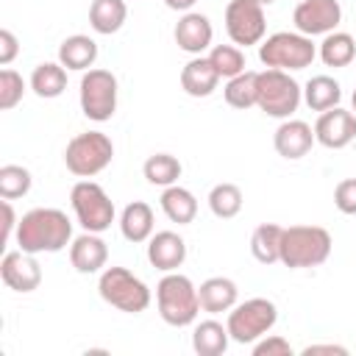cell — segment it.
Listing matches in <instances>:
<instances>
[{
    "label": "cell",
    "mask_w": 356,
    "mask_h": 356,
    "mask_svg": "<svg viewBox=\"0 0 356 356\" xmlns=\"http://www.w3.org/2000/svg\"><path fill=\"white\" fill-rule=\"evenodd\" d=\"M17 248L25 253H58L72 242V222L61 209L39 206L19 217L17 225Z\"/></svg>",
    "instance_id": "obj_1"
},
{
    "label": "cell",
    "mask_w": 356,
    "mask_h": 356,
    "mask_svg": "<svg viewBox=\"0 0 356 356\" xmlns=\"http://www.w3.org/2000/svg\"><path fill=\"white\" fill-rule=\"evenodd\" d=\"M331 234L320 225H289L281 234L278 261L289 270L320 267L331 256Z\"/></svg>",
    "instance_id": "obj_2"
},
{
    "label": "cell",
    "mask_w": 356,
    "mask_h": 356,
    "mask_svg": "<svg viewBox=\"0 0 356 356\" xmlns=\"http://www.w3.org/2000/svg\"><path fill=\"white\" fill-rule=\"evenodd\" d=\"M156 306L167 325H175V328L192 325L200 314L197 286L189 281V275L178 270L164 273V278L156 284Z\"/></svg>",
    "instance_id": "obj_3"
},
{
    "label": "cell",
    "mask_w": 356,
    "mask_h": 356,
    "mask_svg": "<svg viewBox=\"0 0 356 356\" xmlns=\"http://www.w3.org/2000/svg\"><path fill=\"white\" fill-rule=\"evenodd\" d=\"M317 58V47L312 36L300 31H278L259 42V61L273 70H306Z\"/></svg>",
    "instance_id": "obj_4"
},
{
    "label": "cell",
    "mask_w": 356,
    "mask_h": 356,
    "mask_svg": "<svg viewBox=\"0 0 356 356\" xmlns=\"http://www.w3.org/2000/svg\"><path fill=\"white\" fill-rule=\"evenodd\" d=\"M303 100L300 83L286 70H261L256 81V106L275 120H289Z\"/></svg>",
    "instance_id": "obj_5"
},
{
    "label": "cell",
    "mask_w": 356,
    "mask_h": 356,
    "mask_svg": "<svg viewBox=\"0 0 356 356\" xmlns=\"http://www.w3.org/2000/svg\"><path fill=\"white\" fill-rule=\"evenodd\" d=\"M97 292L108 306L125 314H139L150 306L147 284L139 275H134L128 267H106L97 278Z\"/></svg>",
    "instance_id": "obj_6"
},
{
    "label": "cell",
    "mask_w": 356,
    "mask_h": 356,
    "mask_svg": "<svg viewBox=\"0 0 356 356\" xmlns=\"http://www.w3.org/2000/svg\"><path fill=\"white\" fill-rule=\"evenodd\" d=\"M114 159V142L103 131H83L72 136L64 147V164L78 178H92L103 172Z\"/></svg>",
    "instance_id": "obj_7"
},
{
    "label": "cell",
    "mask_w": 356,
    "mask_h": 356,
    "mask_svg": "<svg viewBox=\"0 0 356 356\" xmlns=\"http://www.w3.org/2000/svg\"><path fill=\"white\" fill-rule=\"evenodd\" d=\"M275 323H278V309L267 298H250L245 303H236L225 320L231 339L239 345H253L256 339L270 334Z\"/></svg>",
    "instance_id": "obj_8"
},
{
    "label": "cell",
    "mask_w": 356,
    "mask_h": 356,
    "mask_svg": "<svg viewBox=\"0 0 356 356\" xmlns=\"http://www.w3.org/2000/svg\"><path fill=\"white\" fill-rule=\"evenodd\" d=\"M70 203H72V211H75V220L83 231H92V234H103L106 228H111L114 222V200L106 195V189L89 178L78 181L70 192Z\"/></svg>",
    "instance_id": "obj_9"
},
{
    "label": "cell",
    "mask_w": 356,
    "mask_h": 356,
    "mask_svg": "<svg viewBox=\"0 0 356 356\" xmlns=\"http://www.w3.org/2000/svg\"><path fill=\"white\" fill-rule=\"evenodd\" d=\"M81 111L92 122H106L117 111V75L108 70H86L81 78Z\"/></svg>",
    "instance_id": "obj_10"
},
{
    "label": "cell",
    "mask_w": 356,
    "mask_h": 356,
    "mask_svg": "<svg viewBox=\"0 0 356 356\" xmlns=\"http://www.w3.org/2000/svg\"><path fill=\"white\" fill-rule=\"evenodd\" d=\"M225 31L236 47L259 44L267 33L264 6L256 0H228L225 6Z\"/></svg>",
    "instance_id": "obj_11"
},
{
    "label": "cell",
    "mask_w": 356,
    "mask_h": 356,
    "mask_svg": "<svg viewBox=\"0 0 356 356\" xmlns=\"http://www.w3.org/2000/svg\"><path fill=\"white\" fill-rule=\"evenodd\" d=\"M292 22L295 31L306 36H325L342 22V6L339 0H300L292 11Z\"/></svg>",
    "instance_id": "obj_12"
},
{
    "label": "cell",
    "mask_w": 356,
    "mask_h": 356,
    "mask_svg": "<svg viewBox=\"0 0 356 356\" xmlns=\"http://www.w3.org/2000/svg\"><path fill=\"white\" fill-rule=\"evenodd\" d=\"M314 139L328 150H342L356 139V114L348 108H328L320 111L314 122Z\"/></svg>",
    "instance_id": "obj_13"
},
{
    "label": "cell",
    "mask_w": 356,
    "mask_h": 356,
    "mask_svg": "<svg viewBox=\"0 0 356 356\" xmlns=\"http://www.w3.org/2000/svg\"><path fill=\"white\" fill-rule=\"evenodd\" d=\"M0 278H3V284L8 289L25 295V292L39 289V284H42V267H39V261H36L33 253H25V250L17 248V250H8L3 256V261H0Z\"/></svg>",
    "instance_id": "obj_14"
},
{
    "label": "cell",
    "mask_w": 356,
    "mask_h": 356,
    "mask_svg": "<svg viewBox=\"0 0 356 356\" xmlns=\"http://www.w3.org/2000/svg\"><path fill=\"white\" fill-rule=\"evenodd\" d=\"M175 44L184 50V53H192V56H203V50L211 47V39H214V28H211V19L200 11H184V17L175 22Z\"/></svg>",
    "instance_id": "obj_15"
},
{
    "label": "cell",
    "mask_w": 356,
    "mask_h": 356,
    "mask_svg": "<svg viewBox=\"0 0 356 356\" xmlns=\"http://www.w3.org/2000/svg\"><path fill=\"white\" fill-rule=\"evenodd\" d=\"M314 142H317V139H314V128H312L309 122L292 120V117L284 120V122L275 128V134H273L275 153L284 156V159H289V161L303 159V156L312 150Z\"/></svg>",
    "instance_id": "obj_16"
},
{
    "label": "cell",
    "mask_w": 356,
    "mask_h": 356,
    "mask_svg": "<svg viewBox=\"0 0 356 356\" xmlns=\"http://www.w3.org/2000/svg\"><path fill=\"white\" fill-rule=\"evenodd\" d=\"M147 261L161 270V273H172L186 261V242L181 234L175 231H156L147 239Z\"/></svg>",
    "instance_id": "obj_17"
},
{
    "label": "cell",
    "mask_w": 356,
    "mask_h": 356,
    "mask_svg": "<svg viewBox=\"0 0 356 356\" xmlns=\"http://www.w3.org/2000/svg\"><path fill=\"white\" fill-rule=\"evenodd\" d=\"M108 261V248L106 242L100 239V234H92V231H83L81 236H75L70 242V264L83 273V275H92V273H103Z\"/></svg>",
    "instance_id": "obj_18"
},
{
    "label": "cell",
    "mask_w": 356,
    "mask_h": 356,
    "mask_svg": "<svg viewBox=\"0 0 356 356\" xmlns=\"http://www.w3.org/2000/svg\"><path fill=\"white\" fill-rule=\"evenodd\" d=\"M220 83V72L209 61V56H195L181 70V89L189 97H209Z\"/></svg>",
    "instance_id": "obj_19"
},
{
    "label": "cell",
    "mask_w": 356,
    "mask_h": 356,
    "mask_svg": "<svg viewBox=\"0 0 356 356\" xmlns=\"http://www.w3.org/2000/svg\"><path fill=\"white\" fill-rule=\"evenodd\" d=\"M197 298H200V312H209V314H222V312H231L236 306V298H239V289L231 278L225 275H211L206 278L200 286H197Z\"/></svg>",
    "instance_id": "obj_20"
},
{
    "label": "cell",
    "mask_w": 356,
    "mask_h": 356,
    "mask_svg": "<svg viewBox=\"0 0 356 356\" xmlns=\"http://www.w3.org/2000/svg\"><path fill=\"white\" fill-rule=\"evenodd\" d=\"M58 61L67 70L86 72L97 61V42L92 36H86V33H72L58 44Z\"/></svg>",
    "instance_id": "obj_21"
},
{
    "label": "cell",
    "mask_w": 356,
    "mask_h": 356,
    "mask_svg": "<svg viewBox=\"0 0 356 356\" xmlns=\"http://www.w3.org/2000/svg\"><path fill=\"white\" fill-rule=\"evenodd\" d=\"M120 231L128 242L139 245L153 236V209L145 200H134L120 214Z\"/></svg>",
    "instance_id": "obj_22"
},
{
    "label": "cell",
    "mask_w": 356,
    "mask_h": 356,
    "mask_svg": "<svg viewBox=\"0 0 356 356\" xmlns=\"http://www.w3.org/2000/svg\"><path fill=\"white\" fill-rule=\"evenodd\" d=\"M159 203H161V211L167 214L170 222L189 225V222L197 217V200H195V195H192L186 186H178V184L164 186Z\"/></svg>",
    "instance_id": "obj_23"
},
{
    "label": "cell",
    "mask_w": 356,
    "mask_h": 356,
    "mask_svg": "<svg viewBox=\"0 0 356 356\" xmlns=\"http://www.w3.org/2000/svg\"><path fill=\"white\" fill-rule=\"evenodd\" d=\"M128 19V6L125 0H92L89 6V25L100 36L117 33Z\"/></svg>",
    "instance_id": "obj_24"
},
{
    "label": "cell",
    "mask_w": 356,
    "mask_h": 356,
    "mask_svg": "<svg viewBox=\"0 0 356 356\" xmlns=\"http://www.w3.org/2000/svg\"><path fill=\"white\" fill-rule=\"evenodd\" d=\"M228 342H231L228 325L217 320H203L192 331V348L197 356H222L228 350Z\"/></svg>",
    "instance_id": "obj_25"
},
{
    "label": "cell",
    "mask_w": 356,
    "mask_h": 356,
    "mask_svg": "<svg viewBox=\"0 0 356 356\" xmlns=\"http://www.w3.org/2000/svg\"><path fill=\"white\" fill-rule=\"evenodd\" d=\"M31 89L39 97H44V100L58 97L67 89V67L61 61H42V64H36L33 72H31Z\"/></svg>",
    "instance_id": "obj_26"
},
{
    "label": "cell",
    "mask_w": 356,
    "mask_h": 356,
    "mask_svg": "<svg viewBox=\"0 0 356 356\" xmlns=\"http://www.w3.org/2000/svg\"><path fill=\"white\" fill-rule=\"evenodd\" d=\"M303 100L312 111H328L334 106H339L342 100V86L331 78V75H314L306 81L303 86Z\"/></svg>",
    "instance_id": "obj_27"
},
{
    "label": "cell",
    "mask_w": 356,
    "mask_h": 356,
    "mask_svg": "<svg viewBox=\"0 0 356 356\" xmlns=\"http://www.w3.org/2000/svg\"><path fill=\"white\" fill-rule=\"evenodd\" d=\"M317 56L323 58L325 67H348L356 58V39L345 31H331L320 42Z\"/></svg>",
    "instance_id": "obj_28"
},
{
    "label": "cell",
    "mask_w": 356,
    "mask_h": 356,
    "mask_svg": "<svg viewBox=\"0 0 356 356\" xmlns=\"http://www.w3.org/2000/svg\"><path fill=\"white\" fill-rule=\"evenodd\" d=\"M281 234L284 228L275 222H261L256 225V231L250 234V253L256 261L261 264H275L281 256Z\"/></svg>",
    "instance_id": "obj_29"
},
{
    "label": "cell",
    "mask_w": 356,
    "mask_h": 356,
    "mask_svg": "<svg viewBox=\"0 0 356 356\" xmlns=\"http://www.w3.org/2000/svg\"><path fill=\"white\" fill-rule=\"evenodd\" d=\"M256 81H259V72H250V70H245V72L228 78V83H225V89H222L225 103H228L231 108H239V111L253 108V106H256Z\"/></svg>",
    "instance_id": "obj_30"
},
{
    "label": "cell",
    "mask_w": 356,
    "mask_h": 356,
    "mask_svg": "<svg viewBox=\"0 0 356 356\" xmlns=\"http://www.w3.org/2000/svg\"><path fill=\"white\" fill-rule=\"evenodd\" d=\"M142 172H145V178H147V184H153V186H172V184H178L184 167H181V161H178L175 156H170V153H153V156L142 164Z\"/></svg>",
    "instance_id": "obj_31"
},
{
    "label": "cell",
    "mask_w": 356,
    "mask_h": 356,
    "mask_svg": "<svg viewBox=\"0 0 356 356\" xmlns=\"http://www.w3.org/2000/svg\"><path fill=\"white\" fill-rule=\"evenodd\" d=\"M242 189L236 186V184H217V186H211V192H209V209H211V214L214 217H220V220H231V217H236L239 211H242Z\"/></svg>",
    "instance_id": "obj_32"
},
{
    "label": "cell",
    "mask_w": 356,
    "mask_h": 356,
    "mask_svg": "<svg viewBox=\"0 0 356 356\" xmlns=\"http://www.w3.org/2000/svg\"><path fill=\"white\" fill-rule=\"evenodd\" d=\"M31 172L22 164H3L0 167V197L3 200H17L31 192Z\"/></svg>",
    "instance_id": "obj_33"
},
{
    "label": "cell",
    "mask_w": 356,
    "mask_h": 356,
    "mask_svg": "<svg viewBox=\"0 0 356 356\" xmlns=\"http://www.w3.org/2000/svg\"><path fill=\"white\" fill-rule=\"evenodd\" d=\"M209 61L214 64V70L220 72V78H234L239 72H245V53L236 44H214L209 50Z\"/></svg>",
    "instance_id": "obj_34"
},
{
    "label": "cell",
    "mask_w": 356,
    "mask_h": 356,
    "mask_svg": "<svg viewBox=\"0 0 356 356\" xmlns=\"http://www.w3.org/2000/svg\"><path fill=\"white\" fill-rule=\"evenodd\" d=\"M25 95V81L17 70H0V108L3 111H11Z\"/></svg>",
    "instance_id": "obj_35"
},
{
    "label": "cell",
    "mask_w": 356,
    "mask_h": 356,
    "mask_svg": "<svg viewBox=\"0 0 356 356\" xmlns=\"http://www.w3.org/2000/svg\"><path fill=\"white\" fill-rule=\"evenodd\" d=\"M253 356H292V345L278 334L273 337L264 334L261 339L253 342Z\"/></svg>",
    "instance_id": "obj_36"
},
{
    "label": "cell",
    "mask_w": 356,
    "mask_h": 356,
    "mask_svg": "<svg viewBox=\"0 0 356 356\" xmlns=\"http://www.w3.org/2000/svg\"><path fill=\"white\" fill-rule=\"evenodd\" d=\"M334 206L342 214H356V178H345L334 189Z\"/></svg>",
    "instance_id": "obj_37"
},
{
    "label": "cell",
    "mask_w": 356,
    "mask_h": 356,
    "mask_svg": "<svg viewBox=\"0 0 356 356\" xmlns=\"http://www.w3.org/2000/svg\"><path fill=\"white\" fill-rule=\"evenodd\" d=\"M17 53H19V42H17V36H14L8 28H3V31H0V64L8 67V64L17 58Z\"/></svg>",
    "instance_id": "obj_38"
},
{
    "label": "cell",
    "mask_w": 356,
    "mask_h": 356,
    "mask_svg": "<svg viewBox=\"0 0 356 356\" xmlns=\"http://www.w3.org/2000/svg\"><path fill=\"white\" fill-rule=\"evenodd\" d=\"M3 239L8 242L11 239V234H17V225H19V220H17V214H14V209H11V200H3Z\"/></svg>",
    "instance_id": "obj_39"
},
{
    "label": "cell",
    "mask_w": 356,
    "mask_h": 356,
    "mask_svg": "<svg viewBox=\"0 0 356 356\" xmlns=\"http://www.w3.org/2000/svg\"><path fill=\"white\" fill-rule=\"evenodd\" d=\"M303 356H317V353H339V356H345L348 353V348H342V345H306L303 350H300Z\"/></svg>",
    "instance_id": "obj_40"
},
{
    "label": "cell",
    "mask_w": 356,
    "mask_h": 356,
    "mask_svg": "<svg viewBox=\"0 0 356 356\" xmlns=\"http://www.w3.org/2000/svg\"><path fill=\"white\" fill-rule=\"evenodd\" d=\"M195 3H197V0H164V6L172 8V11H192Z\"/></svg>",
    "instance_id": "obj_41"
},
{
    "label": "cell",
    "mask_w": 356,
    "mask_h": 356,
    "mask_svg": "<svg viewBox=\"0 0 356 356\" xmlns=\"http://www.w3.org/2000/svg\"><path fill=\"white\" fill-rule=\"evenodd\" d=\"M256 3H261V6H270V3H275V0H256Z\"/></svg>",
    "instance_id": "obj_42"
},
{
    "label": "cell",
    "mask_w": 356,
    "mask_h": 356,
    "mask_svg": "<svg viewBox=\"0 0 356 356\" xmlns=\"http://www.w3.org/2000/svg\"><path fill=\"white\" fill-rule=\"evenodd\" d=\"M350 103H353V111H356V92H353V97H350Z\"/></svg>",
    "instance_id": "obj_43"
}]
</instances>
